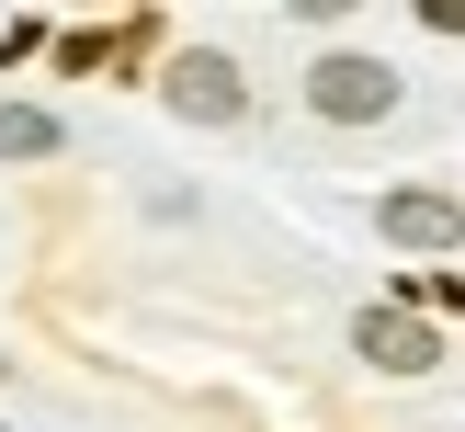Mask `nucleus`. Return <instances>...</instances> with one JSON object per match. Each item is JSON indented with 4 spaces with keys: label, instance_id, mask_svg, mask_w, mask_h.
I'll return each mask as SVG.
<instances>
[{
    "label": "nucleus",
    "instance_id": "nucleus-1",
    "mask_svg": "<svg viewBox=\"0 0 465 432\" xmlns=\"http://www.w3.org/2000/svg\"><path fill=\"white\" fill-rule=\"evenodd\" d=\"M159 103H171L182 126H239V114H250V80L216 57V45H193V57L159 68Z\"/></svg>",
    "mask_w": 465,
    "mask_h": 432
},
{
    "label": "nucleus",
    "instance_id": "nucleus-2",
    "mask_svg": "<svg viewBox=\"0 0 465 432\" xmlns=\"http://www.w3.org/2000/svg\"><path fill=\"white\" fill-rule=\"evenodd\" d=\"M307 103L330 114V126H375V114H398V68H386V57H318L307 68Z\"/></svg>",
    "mask_w": 465,
    "mask_h": 432
},
{
    "label": "nucleus",
    "instance_id": "nucleus-5",
    "mask_svg": "<svg viewBox=\"0 0 465 432\" xmlns=\"http://www.w3.org/2000/svg\"><path fill=\"white\" fill-rule=\"evenodd\" d=\"M68 148V126L45 103H0V159H57Z\"/></svg>",
    "mask_w": 465,
    "mask_h": 432
},
{
    "label": "nucleus",
    "instance_id": "nucleus-3",
    "mask_svg": "<svg viewBox=\"0 0 465 432\" xmlns=\"http://www.w3.org/2000/svg\"><path fill=\"white\" fill-rule=\"evenodd\" d=\"M352 353L375 364V376H431V364H443V330H431L420 307H363L352 318Z\"/></svg>",
    "mask_w": 465,
    "mask_h": 432
},
{
    "label": "nucleus",
    "instance_id": "nucleus-4",
    "mask_svg": "<svg viewBox=\"0 0 465 432\" xmlns=\"http://www.w3.org/2000/svg\"><path fill=\"white\" fill-rule=\"evenodd\" d=\"M375 227H386L398 250H454V239H465V205L443 194V182H398V194L375 205Z\"/></svg>",
    "mask_w": 465,
    "mask_h": 432
}]
</instances>
